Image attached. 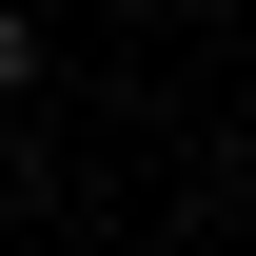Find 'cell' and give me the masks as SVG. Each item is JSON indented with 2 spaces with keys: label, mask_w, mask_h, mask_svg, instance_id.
Instances as JSON below:
<instances>
[{
  "label": "cell",
  "mask_w": 256,
  "mask_h": 256,
  "mask_svg": "<svg viewBox=\"0 0 256 256\" xmlns=\"http://www.w3.org/2000/svg\"><path fill=\"white\" fill-rule=\"evenodd\" d=\"M20 79H40V20H20V0H0V98H20Z\"/></svg>",
  "instance_id": "cell-1"
}]
</instances>
